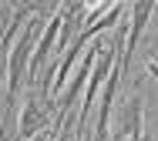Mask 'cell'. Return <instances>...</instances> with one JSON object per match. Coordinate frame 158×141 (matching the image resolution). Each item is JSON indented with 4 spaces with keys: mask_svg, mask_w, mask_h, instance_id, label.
Segmentation results:
<instances>
[{
    "mask_svg": "<svg viewBox=\"0 0 158 141\" xmlns=\"http://www.w3.org/2000/svg\"><path fill=\"white\" fill-rule=\"evenodd\" d=\"M118 124H121L118 131H121L128 141L141 135V124H145V98H141V94H131V98H128V104L121 107Z\"/></svg>",
    "mask_w": 158,
    "mask_h": 141,
    "instance_id": "3957f363",
    "label": "cell"
},
{
    "mask_svg": "<svg viewBox=\"0 0 158 141\" xmlns=\"http://www.w3.org/2000/svg\"><path fill=\"white\" fill-rule=\"evenodd\" d=\"M47 17H57V3H40V17H34L31 24L24 27L20 44H14V50L7 54V91H3V104L17 101L20 81L31 77V61H34V50H37L44 30H47V24H44Z\"/></svg>",
    "mask_w": 158,
    "mask_h": 141,
    "instance_id": "6da1fadb",
    "label": "cell"
},
{
    "mask_svg": "<svg viewBox=\"0 0 158 141\" xmlns=\"http://www.w3.org/2000/svg\"><path fill=\"white\" fill-rule=\"evenodd\" d=\"M128 14H131V30H128V40H125V50H121V61H118V70H128L131 57H135V47H138V40L145 34L152 14H155V3H152V0H138V3H131Z\"/></svg>",
    "mask_w": 158,
    "mask_h": 141,
    "instance_id": "7a4b0ae2",
    "label": "cell"
},
{
    "mask_svg": "<svg viewBox=\"0 0 158 141\" xmlns=\"http://www.w3.org/2000/svg\"><path fill=\"white\" fill-rule=\"evenodd\" d=\"M111 141H128V138H125V135H121V131H118V135H114V138H111Z\"/></svg>",
    "mask_w": 158,
    "mask_h": 141,
    "instance_id": "277c9868",
    "label": "cell"
}]
</instances>
